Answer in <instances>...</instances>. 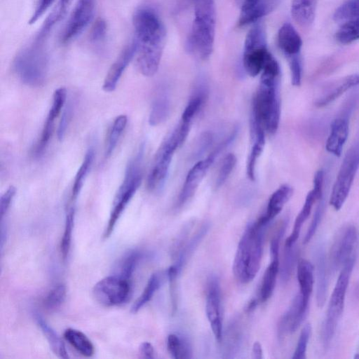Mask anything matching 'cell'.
<instances>
[{
  "label": "cell",
  "mask_w": 359,
  "mask_h": 359,
  "mask_svg": "<svg viewBox=\"0 0 359 359\" xmlns=\"http://www.w3.org/2000/svg\"><path fill=\"white\" fill-rule=\"evenodd\" d=\"M67 99V90L64 88H57L53 94L51 107L43 125L40 139L34 150V155L40 156L46 148L53 133L55 119L65 107Z\"/></svg>",
  "instance_id": "9a60e30c"
},
{
  "label": "cell",
  "mask_w": 359,
  "mask_h": 359,
  "mask_svg": "<svg viewBox=\"0 0 359 359\" xmlns=\"http://www.w3.org/2000/svg\"><path fill=\"white\" fill-rule=\"evenodd\" d=\"M309 304L303 301L300 294L296 295L287 311L281 316L278 325V336L280 340L287 334L296 332L303 322Z\"/></svg>",
  "instance_id": "e0dca14e"
},
{
  "label": "cell",
  "mask_w": 359,
  "mask_h": 359,
  "mask_svg": "<svg viewBox=\"0 0 359 359\" xmlns=\"http://www.w3.org/2000/svg\"><path fill=\"white\" fill-rule=\"evenodd\" d=\"M280 116L279 83H259L252 100L251 130L264 129L273 135L278 128Z\"/></svg>",
  "instance_id": "5b68a950"
},
{
  "label": "cell",
  "mask_w": 359,
  "mask_h": 359,
  "mask_svg": "<svg viewBox=\"0 0 359 359\" xmlns=\"http://www.w3.org/2000/svg\"><path fill=\"white\" fill-rule=\"evenodd\" d=\"M71 105L69 104L67 106L62 114L61 120L57 129V137L60 140H61L66 133L67 127L68 126V123L71 116Z\"/></svg>",
  "instance_id": "11a10c76"
},
{
  "label": "cell",
  "mask_w": 359,
  "mask_h": 359,
  "mask_svg": "<svg viewBox=\"0 0 359 359\" xmlns=\"http://www.w3.org/2000/svg\"><path fill=\"white\" fill-rule=\"evenodd\" d=\"M297 250L294 245L285 246L284 256L280 269V276L283 281H287L292 274L297 258Z\"/></svg>",
  "instance_id": "f6af8a7d"
},
{
  "label": "cell",
  "mask_w": 359,
  "mask_h": 359,
  "mask_svg": "<svg viewBox=\"0 0 359 359\" xmlns=\"http://www.w3.org/2000/svg\"><path fill=\"white\" fill-rule=\"evenodd\" d=\"M180 272L175 264L170 266L167 271L172 315H175L177 309V278Z\"/></svg>",
  "instance_id": "bcb514c9"
},
{
  "label": "cell",
  "mask_w": 359,
  "mask_h": 359,
  "mask_svg": "<svg viewBox=\"0 0 359 359\" xmlns=\"http://www.w3.org/2000/svg\"><path fill=\"white\" fill-rule=\"evenodd\" d=\"M359 168V144L349 149L344 156L334 182L330 203L336 210L343 206Z\"/></svg>",
  "instance_id": "30bf717a"
},
{
  "label": "cell",
  "mask_w": 359,
  "mask_h": 359,
  "mask_svg": "<svg viewBox=\"0 0 359 359\" xmlns=\"http://www.w3.org/2000/svg\"><path fill=\"white\" fill-rule=\"evenodd\" d=\"M280 0H255L241 9L237 22L239 27L257 22L262 17L272 12L278 5Z\"/></svg>",
  "instance_id": "d6986e66"
},
{
  "label": "cell",
  "mask_w": 359,
  "mask_h": 359,
  "mask_svg": "<svg viewBox=\"0 0 359 359\" xmlns=\"http://www.w3.org/2000/svg\"><path fill=\"white\" fill-rule=\"evenodd\" d=\"M356 229L350 226L346 227L335 241L332 250V263L337 269L355 257L354 249L357 243Z\"/></svg>",
  "instance_id": "ac0fdd59"
},
{
  "label": "cell",
  "mask_w": 359,
  "mask_h": 359,
  "mask_svg": "<svg viewBox=\"0 0 359 359\" xmlns=\"http://www.w3.org/2000/svg\"><path fill=\"white\" fill-rule=\"evenodd\" d=\"M212 134L209 132H205L201 137L198 142V146L197 147V151L196 155L198 156L202 155V154L209 147L212 142Z\"/></svg>",
  "instance_id": "9f6ffc18"
},
{
  "label": "cell",
  "mask_w": 359,
  "mask_h": 359,
  "mask_svg": "<svg viewBox=\"0 0 359 359\" xmlns=\"http://www.w3.org/2000/svg\"><path fill=\"white\" fill-rule=\"evenodd\" d=\"M142 257V252L137 250L128 251L118 260L114 275L130 280Z\"/></svg>",
  "instance_id": "836d02e7"
},
{
  "label": "cell",
  "mask_w": 359,
  "mask_h": 359,
  "mask_svg": "<svg viewBox=\"0 0 359 359\" xmlns=\"http://www.w3.org/2000/svg\"><path fill=\"white\" fill-rule=\"evenodd\" d=\"M354 262L355 257L344 264L332 293L321 330V340L325 348L330 345L342 315L346 292Z\"/></svg>",
  "instance_id": "52a82bcc"
},
{
  "label": "cell",
  "mask_w": 359,
  "mask_h": 359,
  "mask_svg": "<svg viewBox=\"0 0 359 359\" xmlns=\"http://www.w3.org/2000/svg\"><path fill=\"white\" fill-rule=\"evenodd\" d=\"M130 293V280L116 275L101 279L93 289L96 302L108 307L123 304L128 299Z\"/></svg>",
  "instance_id": "8fae6325"
},
{
  "label": "cell",
  "mask_w": 359,
  "mask_h": 359,
  "mask_svg": "<svg viewBox=\"0 0 359 359\" xmlns=\"http://www.w3.org/2000/svg\"><path fill=\"white\" fill-rule=\"evenodd\" d=\"M290 72L291 82L294 86H299L302 81V60L300 55L292 57L288 59Z\"/></svg>",
  "instance_id": "f907efd6"
},
{
  "label": "cell",
  "mask_w": 359,
  "mask_h": 359,
  "mask_svg": "<svg viewBox=\"0 0 359 359\" xmlns=\"http://www.w3.org/2000/svg\"><path fill=\"white\" fill-rule=\"evenodd\" d=\"M96 0H78L61 36L67 43L79 36L89 25L94 15Z\"/></svg>",
  "instance_id": "7c38bea8"
},
{
  "label": "cell",
  "mask_w": 359,
  "mask_h": 359,
  "mask_svg": "<svg viewBox=\"0 0 359 359\" xmlns=\"http://www.w3.org/2000/svg\"><path fill=\"white\" fill-rule=\"evenodd\" d=\"M144 150V146H141L127 165L123 180L112 203L109 220L104 231V238L110 236L116 222L141 184Z\"/></svg>",
  "instance_id": "8992f818"
},
{
  "label": "cell",
  "mask_w": 359,
  "mask_h": 359,
  "mask_svg": "<svg viewBox=\"0 0 359 359\" xmlns=\"http://www.w3.org/2000/svg\"><path fill=\"white\" fill-rule=\"evenodd\" d=\"M107 34V22L103 18H99L94 22L90 30V41L93 44L101 43L105 40Z\"/></svg>",
  "instance_id": "7dc6e473"
},
{
  "label": "cell",
  "mask_w": 359,
  "mask_h": 359,
  "mask_svg": "<svg viewBox=\"0 0 359 359\" xmlns=\"http://www.w3.org/2000/svg\"><path fill=\"white\" fill-rule=\"evenodd\" d=\"M236 4L240 7L241 9L242 8L246 6L247 5L251 4L252 2L255 1V0H234Z\"/></svg>",
  "instance_id": "91938a15"
},
{
  "label": "cell",
  "mask_w": 359,
  "mask_h": 359,
  "mask_svg": "<svg viewBox=\"0 0 359 359\" xmlns=\"http://www.w3.org/2000/svg\"><path fill=\"white\" fill-rule=\"evenodd\" d=\"M48 37L36 34L33 41L15 56L12 68L17 77L31 87L42 86L48 72Z\"/></svg>",
  "instance_id": "277c9868"
},
{
  "label": "cell",
  "mask_w": 359,
  "mask_h": 359,
  "mask_svg": "<svg viewBox=\"0 0 359 359\" xmlns=\"http://www.w3.org/2000/svg\"><path fill=\"white\" fill-rule=\"evenodd\" d=\"M279 266L278 257H271V261L264 271L259 291V301L262 303L266 302L273 292Z\"/></svg>",
  "instance_id": "f546056e"
},
{
  "label": "cell",
  "mask_w": 359,
  "mask_h": 359,
  "mask_svg": "<svg viewBox=\"0 0 359 359\" xmlns=\"http://www.w3.org/2000/svg\"><path fill=\"white\" fill-rule=\"evenodd\" d=\"M208 86L205 79L203 78L198 79L182 114V121L191 123L194 117L205 103L208 97Z\"/></svg>",
  "instance_id": "7402d4cb"
},
{
  "label": "cell",
  "mask_w": 359,
  "mask_h": 359,
  "mask_svg": "<svg viewBox=\"0 0 359 359\" xmlns=\"http://www.w3.org/2000/svg\"><path fill=\"white\" fill-rule=\"evenodd\" d=\"M269 53L264 27L260 23H255L244 43L243 66L245 72L252 77L257 76L262 72Z\"/></svg>",
  "instance_id": "9c48e42d"
},
{
  "label": "cell",
  "mask_w": 359,
  "mask_h": 359,
  "mask_svg": "<svg viewBox=\"0 0 359 359\" xmlns=\"http://www.w3.org/2000/svg\"><path fill=\"white\" fill-rule=\"evenodd\" d=\"M316 269V302L319 307H322L325 302L328 279L325 251L319 246L315 253Z\"/></svg>",
  "instance_id": "484cf974"
},
{
  "label": "cell",
  "mask_w": 359,
  "mask_h": 359,
  "mask_svg": "<svg viewBox=\"0 0 359 359\" xmlns=\"http://www.w3.org/2000/svg\"><path fill=\"white\" fill-rule=\"evenodd\" d=\"M167 348L174 359L191 358V348L184 337L176 334H170L167 338Z\"/></svg>",
  "instance_id": "d590c367"
},
{
  "label": "cell",
  "mask_w": 359,
  "mask_h": 359,
  "mask_svg": "<svg viewBox=\"0 0 359 359\" xmlns=\"http://www.w3.org/2000/svg\"><path fill=\"white\" fill-rule=\"evenodd\" d=\"M65 340L80 354L85 357H91L95 348L90 339L81 331L68 328L64 332Z\"/></svg>",
  "instance_id": "4dcf8cb0"
},
{
  "label": "cell",
  "mask_w": 359,
  "mask_h": 359,
  "mask_svg": "<svg viewBox=\"0 0 359 359\" xmlns=\"http://www.w3.org/2000/svg\"><path fill=\"white\" fill-rule=\"evenodd\" d=\"M311 325H305L301 331L295 351L292 357L293 359L306 358V348L311 336Z\"/></svg>",
  "instance_id": "c3c4849f"
},
{
  "label": "cell",
  "mask_w": 359,
  "mask_h": 359,
  "mask_svg": "<svg viewBox=\"0 0 359 359\" xmlns=\"http://www.w3.org/2000/svg\"><path fill=\"white\" fill-rule=\"evenodd\" d=\"M236 163V157L233 154H228L222 159L215 181L216 189L222 187L231 175Z\"/></svg>",
  "instance_id": "ee69618b"
},
{
  "label": "cell",
  "mask_w": 359,
  "mask_h": 359,
  "mask_svg": "<svg viewBox=\"0 0 359 359\" xmlns=\"http://www.w3.org/2000/svg\"><path fill=\"white\" fill-rule=\"evenodd\" d=\"M170 110L169 91L165 86H161L157 90L151 103L149 116V124L155 126L162 123L169 116Z\"/></svg>",
  "instance_id": "603a6c76"
},
{
  "label": "cell",
  "mask_w": 359,
  "mask_h": 359,
  "mask_svg": "<svg viewBox=\"0 0 359 359\" xmlns=\"http://www.w3.org/2000/svg\"><path fill=\"white\" fill-rule=\"evenodd\" d=\"M74 220L75 207L74 204L72 203L67 210L64 231L60 243V252L64 261L67 259L70 251Z\"/></svg>",
  "instance_id": "74e56055"
},
{
  "label": "cell",
  "mask_w": 359,
  "mask_h": 359,
  "mask_svg": "<svg viewBox=\"0 0 359 359\" xmlns=\"http://www.w3.org/2000/svg\"><path fill=\"white\" fill-rule=\"evenodd\" d=\"M293 194V189L288 184H283L270 196L266 212L257 219L265 226L275 218L282 210Z\"/></svg>",
  "instance_id": "ffe728a7"
},
{
  "label": "cell",
  "mask_w": 359,
  "mask_h": 359,
  "mask_svg": "<svg viewBox=\"0 0 359 359\" xmlns=\"http://www.w3.org/2000/svg\"><path fill=\"white\" fill-rule=\"evenodd\" d=\"M257 305V300L255 299H252L247 305L246 311L250 312V311H253L256 308Z\"/></svg>",
  "instance_id": "94428289"
},
{
  "label": "cell",
  "mask_w": 359,
  "mask_h": 359,
  "mask_svg": "<svg viewBox=\"0 0 359 359\" xmlns=\"http://www.w3.org/2000/svg\"><path fill=\"white\" fill-rule=\"evenodd\" d=\"M316 201L313 191H310L305 199L304 205L297 216L292 231L285 241V246H292L299 238L301 228L311 214L312 206Z\"/></svg>",
  "instance_id": "d6a6232c"
},
{
  "label": "cell",
  "mask_w": 359,
  "mask_h": 359,
  "mask_svg": "<svg viewBox=\"0 0 359 359\" xmlns=\"http://www.w3.org/2000/svg\"><path fill=\"white\" fill-rule=\"evenodd\" d=\"M183 143L177 128L163 142L147 177V187L149 191H156L163 187L174 153Z\"/></svg>",
  "instance_id": "ba28073f"
},
{
  "label": "cell",
  "mask_w": 359,
  "mask_h": 359,
  "mask_svg": "<svg viewBox=\"0 0 359 359\" xmlns=\"http://www.w3.org/2000/svg\"><path fill=\"white\" fill-rule=\"evenodd\" d=\"M217 156L211 152L205 159L198 161L189 171L180 192L176 208H182L196 193L198 187Z\"/></svg>",
  "instance_id": "5bb4252c"
},
{
  "label": "cell",
  "mask_w": 359,
  "mask_h": 359,
  "mask_svg": "<svg viewBox=\"0 0 359 359\" xmlns=\"http://www.w3.org/2000/svg\"><path fill=\"white\" fill-rule=\"evenodd\" d=\"M359 16V0H346L335 11L333 18L335 21H346Z\"/></svg>",
  "instance_id": "7bdbcfd3"
},
{
  "label": "cell",
  "mask_w": 359,
  "mask_h": 359,
  "mask_svg": "<svg viewBox=\"0 0 359 359\" xmlns=\"http://www.w3.org/2000/svg\"><path fill=\"white\" fill-rule=\"evenodd\" d=\"M127 122L128 118L126 115H120L114 120L107 138L104 152L106 158H109L113 154L126 127Z\"/></svg>",
  "instance_id": "e575fe53"
},
{
  "label": "cell",
  "mask_w": 359,
  "mask_h": 359,
  "mask_svg": "<svg viewBox=\"0 0 359 359\" xmlns=\"http://www.w3.org/2000/svg\"><path fill=\"white\" fill-rule=\"evenodd\" d=\"M358 294H359V289H358Z\"/></svg>",
  "instance_id": "be15d7a7"
},
{
  "label": "cell",
  "mask_w": 359,
  "mask_h": 359,
  "mask_svg": "<svg viewBox=\"0 0 359 359\" xmlns=\"http://www.w3.org/2000/svg\"><path fill=\"white\" fill-rule=\"evenodd\" d=\"M297 276L299 285V294L304 303L309 304L314 283L312 264L306 259H301L297 264Z\"/></svg>",
  "instance_id": "83f0119b"
},
{
  "label": "cell",
  "mask_w": 359,
  "mask_h": 359,
  "mask_svg": "<svg viewBox=\"0 0 359 359\" xmlns=\"http://www.w3.org/2000/svg\"><path fill=\"white\" fill-rule=\"evenodd\" d=\"M355 358H359V353H358V355H355Z\"/></svg>",
  "instance_id": "6125c7cd"
},
{
  "label": "cell",
  "mask_w": 359,
  "mask_h": 359,
  "mask_svg": "<svg viewBox=\"0 0 359 359\" xmlns=\"http://www.w3.org/2000/svg\"><path fill=\"white\" fill-rule=\"evenodd\" d=\"M318 0H292L291 14L301 27H309L313 22Z\"/></svg>",
  "instance_id": "4316f807"
},
{
  "label": "cell",
  "mask_w": 359,
  "mask_h": 359,
  "mask_svg": "<svg viewBox=\"0 0 359 359\" xmlns=\"http://www.w3.org/2000/svg\"><path fill=\"white\" fill-rule=\"evenodd\" d=\"M252 357L254 359L263 358V350L259 341H255L252 348Z\"/></svg>",
  "instance_id": "680465c9"
},
{
  "label": "cell",
  "mask_w": 359,
  "mask_h": 359,
  "mask_svg": "<svg viewBox=\"0 0 359 359\" xmlns=\"http://www.w3.org/2000/svg\"><path fill=\"white\" fill-rule=\"evenodd\" d=\"M278 45L287 58L290 59L300 55L302 41L293 26L286 22L278 31Z\"/></svg>",
  "instance_id": "44dd1931"
},
{
  "label": "cell",
  "mask_w": 359,
  "mask_h": 359,
  "mask_svg": "<svg viewBox=\"0 0 359 359\" xmlns=\"http://www.w3.org/2000/svg\"><path fill=\"white\" fill-rule=\"evenodd\" d=\"M323 210H324V202L322 198L319 201V203L316 208V210L314 212L313 219L311 220L310 226L308 228V230L304 236V244L308 243L311 241V239L313 238V236H314V234L318 227V225L320 224L321 218L323 217Z\"/></svg>",
  "instance_id": "681fc988"
},
{
  "label": "cell",
  "mask_w": 359,
  "mask_h": 359,
  "mask_svg": "<svg viewBox=\"0 0 359 359\" xmlns=\"http://www.w3.org/2000/svg\"><path fill=\"white\" fill-rule=\"evenodd\" d=\"M323 181L324 171L320 169L315 173L313 178V188L312 191L315 195L316 201H320L323 198Z\"/></svg>",
  "instance_id": "db71d44e"
},
{
  "label": "cell",
  "mask_w": 359,
  "mask_h": 359,
  "mask_svg": "<svg viewBox=\"0 0 359 359\" xmlns=\"http://www.w3.org/2000/svg\"><path fill=\"white\" fill-rule=\"evenodd\" d=\"M135 40L137 43L136 63L140 72L152 76L158 71L166 31L157 12L149 6L137 8L133 16Z\"/></svg>",
  "instance_id": "6da1fadb"
},
{
  "label": "cell",
  "mask_w": 359,
  "mask_h": 359,
  "mask_svg": "<svg viewBox=\"0 0 359 359\" xmlns=\"http://www.w3.org/2000/svg\"><path fill=\"white\" fill-rule=\"evenodd\" d=\"M55 0H39L34 12L31 16L29 24H34L47 10L52 6Z\"/></svg>",
  "instance_id": "f5cc1de1"
},
{
  "label": "cell",
  "mask_w": 359,
  "mask_h": 359,
  "mask_svg": "<svg viewBox=\"0 0 359 359\" xmlns=\"http://www.w3.org/2000/svg\"><path fill=\"white\" fill-rule=\"evenodd\" d=\"M265 132H261L252 137L254 143L248 158L246 172L248 178L254 181L255 179V167L258 158L262 154L265 145Z\"/></svg>",
  "instance_id": "ab89813d"
},
{
  "label": "cell",
  "mask_w": 359,
  "mask_h": 359,
  "mask_svg": "<svg viewBox=\"0 0 359 359\" xmlns=\"http://www.w3.org/2000/svg\"><path fill=\"white\" fill-rule=\"evenodd\" d=\"M16 189L13 186H10L1 195L0 198V216L1 221L4 220L6 215L13 199L15 195Z\"/></svg>",
  "instance_id": "816d5d0a"
},
{
  "label": "cell",
  "mask_w": 359,
  "mask_h": 359,
  "mask_svg": "<svg viewBox=\"0 0 359 359\" xmlns=\"http://www.w3.org/2000/svg\"><path fill=\"white\" fill-rule=\"evenodd\" d=\"M336 39L342 44L359 39V16L346 20L336 33Z\"/></svg>",
  "instance_id": "60d3db41"
},
{
  "label": "cell",
  "mask_w": 359,
  "mask_h": 359,
  "mask_svg": "<svg viewBox=\"0 0 359 359\" xmlns=\"http://www.w3.org/2000/svg\"><path fill=\"white\" fill-rule=\"evenodd\" d=\"M140 353L144 358H155V351L152 344L148 341L142 343L140 346Z\"/></svg>",
  "instance_id": "6f0895ef"
},
{
  "label": "cell",
  "mask_w": 359,
  "mask_h": 359,
  "mask_svg": "<svg viewBox=\"0 0 359 359\" xmlns=\"http://www.w3.org/2000/svg\"><path fill=\"white\" fill-rule=\"evenodd\" d=\"M72 1L73 0H59L39 32L49 35L53 27L65 16Z\"/></svg>",
  "instance_id": "f35d334b"
},
{
  "label": "cell",
  "mask_w": 359,
  "mask_h": 359,
  "mask_svg": "<svg viewBox=\"0 0 359 359\" xmlns=\"http://www.w3.org/2000/svg\"><path fill=\"white\" fill-rule=\"evenodd\" d=\"M205 313L212 333L218 342L222 339L221 294L219 280L212 277L208 282Z\"/></svg>",
  "instance_id": "4fadbf2b"
},
{
  "label": "cell",
  "mask_w": 359,
  "mask_h": 359,
  "mask_svg": "<svg viewBox=\"0 0 359 359\" xmlns=\"http://www.w3.org/2000/svg\"><path fill=\"white\" fill-rule=\"evenodd\" d=\"M266 226L257 220L250 223L239 241L233 262V273L241 283L251 282L259 270Z\"/></svg>",
  "instance_id": "7a4b0ae2"
},
{
  "label": "cell",
  "mask_w": 359,
  "mask_h": 359,
  "mask_svg": "<svg viewBox=\"0 0 359 359\" xmlns=\"http://www.w3.org/2000/svg\"><path fill=\"white\" fill-rule=\"evenodd\" d=\"M66 287L60 283L55 285L47 294L43 300V306L48 311H55L64 303L66 298Z\"/></svg>",
  "instance_id": "b9f144b4"
},
{
  "label": "cell",
  "mask_w": 359,
  "mask_h": 359,
  "mask_svg": "<svg viewBox=\"0 0 359 359\" xmlns=\"http://www.w3.org/2000/svg\"><path fill=\"white\" fill-rule=\"evenodd\" d=\"M348 135V122L346 118H335L326 141V150L336 156H340Z\"/></svg>",
  "instance_id": "cb8c5ba5"
},
{
  "label": "cell",
  "mask_w": 359,
  "mask_h": 359,
  "mask_svg": "<svg viewBox=\"0 0 359 359\" xmlns=\"http://www.w3.org/2000/svg\"><path fill=\"white\" fill-rule=\"evenodd\" d=\"M194 18L188 35L186 48L201 60H207L214 46L216 13L215 0H194Z\"/></svg>",
  "instance_id": "3957f363"
},
{
  "label": "cell",
  "mask_w": 359,
  "mask_h": 359,
  "mask_svg": "<svg viewBox=\"0 0 359 359\" xmlns=\"http://www.w3.org/2000/svg\"><path fill=\"white\" fill-rule=\"evenodd\" d=\"M35 319L54 354L61 358H68L65 346L55 330L39 314L36 313Z\"/></svg>",
  "instance_id": "f1b7e54d"
},
{
  "label": "cell",
  "mask_w": 359,
  "mask_h": 359,
  "mask_svg": "<svg viewBox=\"0 0 359 359\" xmlns=\"http://www.w3.org/2000/svg\"><path fill=\"white\" fill-rule=\"evenodd\" d=\"M95 157L94 148L90 147L86 151L83 162L79 167L71 192V203L74 204L84 184V181L90 170Z\"/></svg>",
  "instance_id": "1f68e13d"
},
{
  "label": "cell",
  "mask_w": 359,
  "mask_h": 359,
  "mask_svg": "<svg viewBox=\"0 0 359 359\" xmlns=\"http://www.w3.org/2000/svg\"><path fill=\"white\" fill-rule=\"evenodd\" d=\"M359 85V74L347 76L332 83L315 102L316 107L329 104L351 88Z\"/></svg>",
  "instance_id": "d4e9b609"
},
{
  "label": "cell",
  "mask_w": 359,
  "mask_h": 359,
  "mask_svg": "<svg viewBox=\"0 0 359 359\" xmlns=\"http://www.w3.org/2000/svg\"><path fill=\"white\" fill-rule=\"evenodd\" d=\"M161 282L162 278L159 273H154L150 276L142 293L133 303L131 307L132 313L138 312L152 299L155 292L160 288Z\"/></svg>",
  "instance_id": "8d00e7d4"
},
{
  "label": "cell",
  "mask_w": 359,
  "mask_h": 359,
  "mask_svg": "<svg viewBox=\"0 0 359 359\" xmlns=\"http://www.w3.org/2000/svg\"><path fill=\"white\" fill-rule=\"evenodd\" d=\"M137 51V43L133 39L126 46L109 67L102 85V88L105 92H113L116 89L121 77L130 62L136 55Z\"/></svg>",
  "instance_id": "2e32d148"
}]
</instances>
